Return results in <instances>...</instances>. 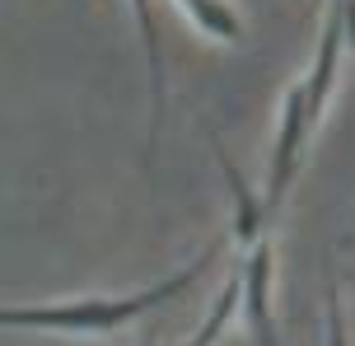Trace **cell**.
Listing matches in <instances>:
<instances>
[{
    "mask_svg": "<svg viewBox=\"0 0 355 346\" xmlns=\"http://www.w3.org/2000/svg\"><path fill=\"white\" fill-rule=\"evenodd\" d=\"M211 262H215V248L201 253L192 267L178 272L173 281H159V286H150V291H141V295L80 300V304H56V309H0V323H5V328H56V332H112V328H122V323H131V318H141L145 309H159V304L178 300Z\"/></svg>",
    "mask_w": 355,
    "mask_h": 346,
    "instance_id": "1",
    "label": "cell"
},
{
    "mask_svg": "<svg viewBox=\"0 0 355 346\" xmlns=\"http://www.w3.org/2000/svg\"><path fill=\"white\" fill-rule=\"evenodd\" d=\"M313 131V112H309V89L295 85L285 94V112H281V131H276V150H271V178H266V216L285 201V187L300 168V150Z\"/></svg>",
    "mask_w": 355,
    "mask_h": 346,
    "instance_id": "2",
    "label": "cell"
},
{
    "mask_svg": "<svg viewBox=\"0 0 355 346\" xmlns=\"http://www.w3.org/2000/svg\"><path fill=\"white\" fill-rule=\"evenodd\" d=\"M243 313L257 346H276V323H271V243L257 239L252 257L243 267Z\"/></svg>",
    "mask_w": 355,
    "mask_h": 346,
    "instance_id": "3",
    "label": "cell"
},
{
    "mask_svg": "<svg viewBox=\"0 0 355 346\" xmlns=\"http://www.w3.org/2000/svg\"><path fill=\"white\" fill-rule=\"evenodd\" d=\"M341 42H346V0H332V15H327V24H322V42H318V56H313V71H309V80H304L313 122L322 117V103H327V94H332V80H337Z\"/></svg>",
    "mask_w": 355,
    "mask_h": 346,
    "instance_id": "4",
    "label": "cell"
},
{
    "mask_svg": "<svg viewBox=\"0 0 355 346\" xmlns=\"http://www.w3.org/2000/svg\"><path fill=\"white\" fill-rule=\"evenodd\" d=\"M215 146V159H220V168H225V178H230V192H234V206H239V216H234V234H239V243L248 248V243H257L262 239V220H266V201L252 197V187L243 182V173H239V164H234L230 155H225V146L211 136Z\"/></svg>",
    "mask_w": 355,
    "mask_h": 346,
    "instance_id": "5",
    "label": "cell"
},
{
    "mask_svg": "<svg viewBox=\"0 0 355 346\" xmlns=\"http://www.w3.org/2000/svg\"><path fill=\"white\" fill-rule=\"evenodd\" d=\"M136 19H141V37H145V66H150V103H155V122H150V150L159 141V122H164V52H159V28H155V10L150 0H131Z\"/></svg>",
    "mask_w": 355,
    "mask_h": 346,
    "instance_id": "6",
    "label": "cell"
},
{
    "mask_svg": "<svg viewBox=\"0 0 355 346\" xmlns=\"http://www.w3.org/2000/svg\"><path fill=\"white\" fill-rule=\"evenodd\" d=\"M178 5L192 15L196 28H206V33L220 37V42H239V37H243V24H239L230 0H178Z\"/></svg>",
    "mask_w": 355,
    "mask_h": 346,
    "instance_id": "7",
    "label": "cell"
},
{
    "mask_svg": "<svg viewBox=\"0 0 355 346\" xmlns=\"http://www.w3.org/2000/svg\"><path fill=\"white\" fill-rule=\"evenodd\" d=\"M243 304V272H234L230 281H225V291H220V300H215V309H211V318L196 328V337L187 346H211L220 332L230 328V318H234V309Z\"/></svg>",
    "mask_w": 355,
    "mask_h": 346,
    "instance_id": "8",
    "label": "cell"
},
{
    "mask_svg": "<svg viewBox=\"0 0 355 346\" xmlns=\"http://www.w3.org/2000/svg\"><path fill=\"white\" fill-rule=\"evenodd\" d=\"M327 346H346V313H341L337 281H327Z\"/></svg>",
    "mask_w": 355,
    "mask_h": 346,
    "instance_id": "9",
    "label": "cell"
},
{
    "mask_svg": "<svg viewBox=\"0 0 355 346\" xmlns=\"http://www.w3.org/2000/svg\"><path fill=\"white\" fill-rule=\"evenodd\" d=\"M346 42L355 47V0H346Z\"/></svg>",
    "mask_w": 355,
    "mask_h": 346,
    "instance_id": "10",
    "label": "cell"
},
{
    "mask_svg": "<svg viewBox=\"0 0 355 346\" xmlns=\"http://www.w3.org/2000/svg\"><path fill=\"white\" fill-rule=\"evenodd\" d=\"M141 346H155V337H145V342H141Z\"/></svg>",
    "mask_w": 355,
    "mask_h": 346,
    "instance_id": "11",
    "label": "cell"
},
{
    "mask_svg": "<svg viewBox=\"0 0 355 346\" xmlns=\"http://www.w3.org/2000/svg\"><path fill=\"white\" fill-rule=\"evenodd\" d=\"M94 5H107V0H94Z\"/></svg>",
    "mask_w": 355,
    "mask_h": 346,
    "instance_id": "12",
    "label": "cell"
}]
</instances>
